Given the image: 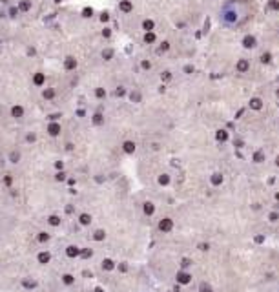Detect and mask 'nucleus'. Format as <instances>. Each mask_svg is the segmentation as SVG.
Returning <instances> with one entry per match:
<instances>
[{
  "instance_id": "1",
  "label": "nucleus",
  "mask_w": 279,
  "mask_h": 292,
  "mask_svg": "<svg viewBox=\"0 0 279 292\" xmlns=\"http://www.w3.org/2000/svg\"><path fill=\"white\" fill-rule=\"evenodd\" d=\"M172 228H173V221L170 219V217L161 219V223H159V230H161V232H170Z\"/></svg>"
},
{
  "instance_id": "2",
  "label": "nucleus",
  "mask_w": 279,
  "mask_h": 292,
  "mask_svg": "<svg viewBox=\"0 0 279 292\" xmlns=\"http://www.w3.org/2000/svg\"><path fill=\"white\" fill-rule=\"evenodd\" d=\"M177 281L181 285H188L192 281V276L188 274V272H179V274H177Z\"/></svg>"
},
{
  "instance_id": "3",
  "label": "nucleus",
  "mask_w": 279,
  "mask_h": 292,
  "mask_svg": "<svg viewBox=\"0 0 279 292\" xmlns=\"http://www.w3.org/2000/svg\"><path fill=\"white\" fill-rule=\"evenodd\" d=\"M256 37H252V35H248V37H245V38H243V46H245L246 49H252L254 46H256Z\"/></svg>"
},
{
  "instance_id": "4",
  "label": "nucleus",
  "mask_w": 279,
  "mask_h": 292,
  "mask_svg": "<svg viewBox=\"0 0 279 292\" xmlns=\"http://www.w3.org/2000/svg\"><path fill=\"white\" fill-rule=\"evenodd\" d=\"M119 7H121V11H124V13H129L133 9V6H131V2L129 0H122L121 4H119Z\"/></svg>"
},
{
  "instance_id": "5",
  "label": "nucleus",
  "mask_w": 279,
  "mask_h": 292,
  "mask_svg": "<svg viewBox=\"0 0 279 292\" xmlns=\"http://www.w3.org/2000/svg\"><path fill=\"white\" fill-rule=\"evenodd\" d=\"M248 68H250V64H248V60H245V58H241V60L237 62V71L245 73V71H248Z\"/></svg>"
},
{
  "instance_id": "6",
  "label": "nucleus",
  "mask_w": 279,
  "mask_h": 292,
  "mask_svg": "<svg viewBox=\"0 0 279 292\" xmlns=\"http://www.w3.org/2000/svg\"><path fill=\"white\" fill-rule=\"evenodd\" d=\"M250 108H252V110H261V108H263V101L259 97H254L250 101Z\"/></svg>"
},
{
  "instance_id": "7",
  "label": "nucleus",
  "mask_w": 279,
  "mask_h": 292,
  "mask_svg": "<svg viewBox=\"0 0 279 292\" xmlns=\"http://www.w3.org/2000/svg\"><path fill=\"white\" fill-rule=\"evenodd\" d=\"M11 115L17 117V119H20V117L24 115V108H22V106H13V108H11Z\"/></svg>"
},
{
  "instance_id": "8",
  "label": "nucleus",
  "mask_w": 279,
  "mask_h": 292,
  "mask_svg": "<svg viewBox=\"0 0 279 292\" xmlns=\"http://www.w3.org/2000/svg\"><path fill=\"white\" fill-rule=\"evenodd\" d=\"M64 66H66V70H75V68H77V60L73 57H68L66 62H64Z\"/></svg>"
},
{
  "instance_id": "9",
  "label": "nucleus",
  "mask_w": 279,
  "mask_h": 292,
  "mask_svg": "<svg viewBox=\"0 0 279 292\" xmlns=\"http://www.w3.org/2000/svg\"><path fill=\"white\" fill-rule=\"evenodd\" d=\"M122 148H124V152H126V153H133V152H135V142L126 141V142L122 144Z\"/></svg>"
},
{
  "instance_id": "10",
  "label": "nucleus",
  "mask_w": 279,
  "mask_h": 292,
  "mask_svg": "<svg viewBox=\"0 0 279 292\" xmlns=\"http://www.w3.org/2000/svg\"><path fill=\"white\" fill-rule=\"evenodd\" d=\"M153 212H155V206H153V203L146 201V203H144V214H146V215H152Z\"/></svg>"
},
{
  "instance_id": "11",
  "label": "nucleus",
  "mask_w": 279,
  "mask_h": 292,
  "mask_svg": "<svg viewBox=\"0 0 279 292\" xmlns=\"http://www.w3.org/2000/svg\"><path fill=\"white\" fill-rule=\"evenodd\" d=\"M215 139L217 141H228V132L226 130H217V133H215Z\"/></svg>"
},
{
  "instance_id": "12",
  "label": "nucleus",
  "mask_w": 279,
  "mask_h": 292,
  "mask_svg": "<svg viewBox=\"0 0 279 292\" xmlns=\"http://www.w3.org/2000/svg\"><path fill=\"white\" fill-rule=\"evenodd\" d=\"M153 28H155V22H153V20H144L142 22V29H146V33L153 31Z\"/></svg>"
},
{
  "instance_id": "13",
  "label": "nucleus",
  "mask_w": 279,
  "mask_h": 292,
  "mask_svg": "<svg viewBox=\"0 0 279 292\" xmlns=\"http://www.w3.org/2000/svg\"><path fill=\"white\" fill-rule=\"evenodd\" d=\"M210 181H212V185H215V186H219V185H221V183H223V175H221V174H213Z\"/></svg>"
},
{
  "instance_id": "14",
  "label": "nucleus",
  "mask_w": 279,
  "mask_h": 292,
  "mask_svg": "<svg viewBox=\"0 0 279 292\" xmlns=\"http://www.w3.org/2000/svg\"><path fill=\"white\" fill-rule=\"evenodd\" d=\"M33 81H35V84H37V86H42L44 81H46V77H44V73H37Z\"/></svg>"
},
{
  "instance_id": "15",
  "label": "nucleus",
  "mask_w": 279,
  "mask_h": 292,
  "mask_svg": "<svg viewBox=\"0 0 279 292\" xmlns=\"http://www.w3.org/2000/svg\"><path fill=\"white\" fill-rule=\"evenodd\" d=\"M144 42H146V44L155 42V33H153V31H148L146 35H144Z\"/></svg>"
},
{
  "instance_id": "16",
  "label": "nucleus",
  "mask_w": 279,
  "mask_h": 292,
  "mask_svg": "<svg viewBox=\"0 0 279 292\" xmlns=\"http://www.w3.org/2000/svg\"><path fill=\"white\" fill-rule=\"evenodd\" d=\"M66 252H68V256H69V257H75V256L80 254V250H78L77 246H68V250H66Z\"/></svg>"
},
{
  "instance_id": "17",
  "label": "nucleus",
  "mask_w": 279,
  "mask_h": 292,
  "mask_svg": "<svg viewBox=\"0 0 279 292\" xmlns=\"http://www.w3.org/2000/svg\"><path fill=\"white\" fill-rule=\"evenodd\" d=\"M58 132H60V124H51L49 126V133H51V135H57Z\"/></svg>"
},
{
  "instance_id": "18",
  "label": "nucleus",
  "mask_w": 279,
  "mask_h": 292,
  "mask_svg": "<svg viewBox=\"0 0 279 292\" xmlns=\"http://www.w3.org/2000/svg\"><path fill=\"white\" fill-rule=\"evenodd\" d=\"M263 159H265L263 152H256V153H254V161H256V162H263Z\"/></svg>"
},
{
  "instance_id": "19",
  "label": "nucleus",
  "mask_w": 279,
  "mask_h": 292,
  "mask_svg": "<svg viewBox=\"0 0 279 292\" xmlns=\"http://www.w3.org/2000/svg\"><path fill=\"white\" fill-rule=\"evenodd\" d=\"M102 57L106 58V60H109V58L113 57V49H104V51H102Z\"/></svg>"
},
{
  "instance_id": "20",
  "label": "nucleus",
  "mask_w": 279,
  "mask_h": 292,
  "mask_svg": "<svg viewBox=\"0 0 279 292\" xmlns=\"http://www.w3.org/2000/svg\"><path fill=\"white\" fill-rule=\"evenodd\" d=\"M159 183H161V185H168V183H170V175L162 174L161 177H159Z\"/></svg>"
},
{
  "instance_id": "21",
  "label": "nucleus",
  "mask_w": 279,
  "mask_h": 292,
  "mask_svg": "<svg viewBox=\"0 0 279 292\" xmlns=\"http://www.w3.org/2000/svg\"><path fill=\"white\" fill-rule=\"evenodd\" d=\"M38 261H40V263H48V261H49V254H44V252H42V254H38Z\"/></svg>"
},
{
  "instance_id": "22",
  "label": "nucleus",
  "mask_w": 279,
  "mask_h": 292,
  "mask_svg": "<svg viewBox=\"0 0 279 292\" xmlns=\"http://www.w3.org/2000/svg\"><path fill=\"white\" fill-rule=\"evenodd\" d=\"M270 58H272V55H270V53H263V57H261V62H263V64H268V62H270Z\"/></svg>"
},
{
  "instance_id": "23",
  "label": "nucleus",
  "mask_w": 279,
  "mask_h": 292,
  "mask_svg": "<svg viewBox=\"0 0 279 292\" xmlns=\"http://www.w3.org/2000/svg\"><path fill=\"white\" fill-rule=\"evenodd\" d=\"M89 221H91V219H89L88 214H82V215H80V223H82V225H89Z\"/></svg>"
},
{
  "instance_id": "24",
  "label": "nucleus",
  "mask_w": 279,
  "mask_h": 292,
  "mask_svg": "<svg viewBox=\"0 0 279 292\" xmlns=\"http://www.w3.org/2000/svg\"><path fill=\"white\" fill-rule=\"evenodd\" d=\"M104 269H106V270H111L113 269V266H115V265H113V261H109V259H106V261H104Z\"/></svg>"
},
{
  "instance_id": "25",
  "label": "nucleus",
  "mask_w": 279,
  "mask_h": 292,
  "mask_svg": "<svg viewBox=\"0 0 279 292\" xmlns=\"http://www.w3.org/2000/svg\"><path fill=\"white\" fill-rule=\"evenodd\" d=\"M29 7H31V4H29L27 0H24V2H20V9H22V11H27Z\"/></svg>"
},
{
  "instance_id": "26",
  "label": "nucleus",
  "mask_w": 279,
  "mask_h": 292,
  "mask_svg": "<svg viewBox=\"0 0 279 292\" xmlns=\"http://www.w3.org/2000/svg\"><path fill=\"white\" fill-rule=\"evenodd\" d=\"M93 122H95V124H101V122H102V115H101V113H95V115H93Z\"/></svg>"
},
{
  "instance_id": "27",
  "label": "nucleus",
  "mask_w": 279,
  "mask_h": 292,
  "mask_svg": "<svg viewBox=\"0 0 279 292\" xmlns=\"http://www.w3.org/2000/svg\"><path fill=\"white\" fill-rule=\"evenodd\" d=\"M49 223H51V225H53V226H57V225H58V223H60V219H58V217H57V215H51V217H49Z\"/></svg>"
},
{
  "instance_id": "28",
  "label": "nucleus",
  "mask_w": 279,
  "mask_h": 292,
  "mask_svg": "<svg viewBox=\"0 0 279 292\" xmlns=\"http://www.w3.org/2000/svg\"><path fill=\"white\" fill-rule=\"evenodd\" d=\"M95 95H97L99 99H102V97H106V90H102V88H99V90L95 91Z\"/></svg>"
},
{
  "instance_id": "29",
  "label": "nucleus",
  "mask_w": 279,
  "mask_h": 292,
  "mask_svg": "<svg viewBox=\"0 0 279 292\" xmlns=\"http://www.w3.org/2000/svg\"><path fill=\"white\" fill-rule=\"evenodd\" d=\"M277 217H279L277 212H270V214H268V219L270 221H277Z\"/></svg>"
},
{
  "instance_id": "30",
  "label": "nucleus",
  "mask_w": 279,
  "mask_h": 292,
  "mask_svg": "<svg viewBox=\"0 0 279 292\" xmlns=\"http://www.w3.org/2000/svg\"><path fill=\"white\" fill-rule=\"evenodd\" d=\"M64 283H66V285H71V283H73V278H71L69 274H66V276H64Z\"/></svg>"
},
{
  "instance_id": "31",
  "label": "nucleus",
  "mask_w": 279,
  "mask_h": 292,
  "mask_svg": "<svg viewBox=\"0 0 279 292\" xmlns=\"http://www.w3.org/2000/svg\"><path fill=\"white\" fill-rule=\"evenodd\" d=\"M95 239H97V241H101V239H104V232H102V230H99V232H95Z\"/></svg>"
},
{
  "instance_id": "32",
  "label": "nucleus",
  "mask_w": 279,
  "mask_h": 292,
  "mask_svg": "<svg viewBox=\"0 0 279 292\" xmlns=\"http://www.w3.org/2000/svg\"><path fill=\"white\" fill-rule=\"evenodd\" d=\"M55 95V91L53 90H46V91H44V97H48V99H51Z\"/></svg>"
},
{
  "instance_id": "33",
  "label": "nucleus",
  "mask_w": 279,
  "mask_h": 292,
  "mask_svg": "<svg viewBox=\"0 0 279 292\" xmlns=\"http://www.w3.org/2000/svg\"><path fill=\"white\" fill-rule=\"evenodd\" d=\"M201 292H212V289H210V285H201Z\"/></svg>"
},
{
  "instance_id": "34",
  "label": "nucleus",
  "mask_w": 279,
  "mask_h": 292,
  "mask_svg": "<svg viewBox=\"0 0 279 292\" xmlns=\"http://www.w3.org/2000/svg\"><path fill=\"white\" fill-rule=\"evenodd\" d=\"M91 13H93V11H91V7H89V9L86 7V9L82 11V17H91Z\"/></svg>"
},
{
  "instance_id": "35",
  "label": "nucleus",
  "mask_w": 279,
  "mask_h": 292,
  "mask_svg": "<svg viewBox=\"0 0 279 292\" xmlns=\"http://www.w3.org/2000/svg\"><path fill=\"white\" fill-rule=\"evenodd\" d=\"M270 7H272V9H279V2H277V0H274V2H270Z\"/></svg>"
},
{
  "instance_id": "36",
  "label": "nucleus",
  "mask_w": 279,
  "mask_h": 292,
  "mask_svg": "<svg viewBox=\"0 0 279 292\" xmlns=\"http://www.w3.org/2000/svg\"><path fill=\"white\" fill-rule=\"evenodd\" d=\"M168 48H170V44H168V42H162V44H161V51H166Z\"/></svg>"
},
{
  "instance_id": "37",
  "label": "nucleus",
  "mask_w": 279,
  "mask_h": 292,
  "mask_svg": "<svg viewBox=\"0 0 279 292\" xmlns=\"http://www.w3.org/2000/svg\"><path fill=\"white\" fill-rule=\"evenodd\" d=\"M38 239H40V241H48L49 236H48V234H40V236H38Z\"/></svg>"
},
{
  "instance_id": "38",
  "label": "nucleus",
  "mask_w": 279,
  "mask_h": 292,
  "mask_svg": "<svg viewBox=\"0 0 279 292\" xmlns=\"http://www.w3.org/2000/svg\"><path fill=\"white\" fill-rule=\"evenodd\" d=\"M150 66H152V64L148 60H142V68H144V70H150Z\"/></svg>"
},
{
  "instance_id": "39",
  "label": "nucleus",
  "mask_w": 279,
  "mask_h": 292,
  "mask_svg": "<svg viewBox=\"0 0 279 292\" xmlns=\"http://www.w3.org/2000/svg\"><path fill=\"white\" fill-rule=\"evenodd\" d=\"M162 79H164V81H168V79H172V73H168V71H164V75H162Z\"/></svg>"
},
{
  "instance_id": "40",
  "label": "nucleus",
  "mask_w": 279,
  "mask_h": 292,
  "mask_svg": "<svg viewBox=\"0 0 279 292\" xmlns=\"http://www.w3.org/2000/svg\"><path fill=\"white\" fill-rule=\"evenodd\" d=\"M102 35H104V37H109V35H111V31H109V29H104Z\"/></svg>"
},
{
  "instance_id": "41",
  "label": "nucleus",
  "mask_w": 279,
  "mask_h": 292,
  "mask_svg": "<svg viewBox=\"0 0 279 292\" xmlns=\"http://www.w3.org/2000/svg\"><path fill=\"white\" fill-rule=\"evenodd\" d=\"M181 265H182V266H188V265H190V259H182Z\"/></svg>"
},
{
  "instance_id": "42",
  "label": "nucleus",
  "mask_w": 279,
  "mask_h": 292,
  "mask_svg": "<svg viewBox=\"0 0 279 292\" xmlns=\"http://www.w3.org/2000/svg\"><path fill=\"white\" fill-rule=\"evenodd\" d=\"M276 164H277V166H279V155H277V159H276Z\"/></svg>"
},
{
  "instance_id": "43",
  "label": "nucleus",
  "mask_w": 279,
  "mask_h": 292,
  "mask_svg": "<svg viewBox=\"0 0 279 292\" xmlns=\"http://www.w3.org/2000/svg\"><path fill=\"white\" fill-rule=\"evenodd\" d=\"M276 199H277V201H279V192H277V194H276Z\"/></svg>"
},
{
  "instance_id": "44",
  "label": "nucleus",
  "mask_w": 279,
  "mask_h": 292,
  "mask_svg": "<svg viewBox=\"0 0 279 292\" xmlns=\"http://www.w3.org/2000/svg\"><path fill=\"white\" fill-rule=\"evenodd\" d=\"M276 93H277V97H279V88H277V91H276Z\"/></svg>"
},
{
  "instance_id": "45",
  "label": "nucleus",
  "mask_w": 279,
  "mask_h": 292,
  "mask_svg": "<svg viewBox=\"0 0 279 292\" xmlns=\"http://www.w3.org/2000/svg\"><path fill=\"white\" fill-rule=\"evenodd\" d=\"M55 2H60V0H55Z\"/></svg>"
}]
</instances>
